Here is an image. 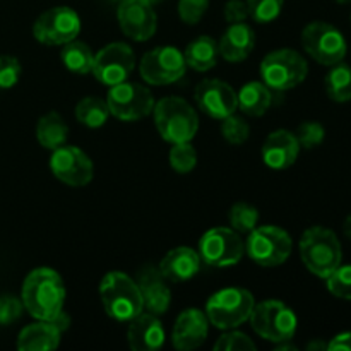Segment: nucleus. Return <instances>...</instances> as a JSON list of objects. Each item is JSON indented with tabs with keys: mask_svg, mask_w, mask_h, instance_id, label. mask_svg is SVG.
I'll return each instance as SVG.
<instances>
[{
	"mask_svg": "<svg viewBox=\"0 0 351 351\" xmlns=\"http://www.w3.org/2000/svg\"><path fill=\"white\" fill-rule=\"evenodd\" d=\"M65 285L60 274L51 267H36L24 280L21 288V300L27 314L36 321H51L64 311Z\"/></svg>",
	"mask_w": 351,
	"mask_h": 351,
	"instance_id": "obj_1",
	"label": "nucleus"
},
{
	"mask_svg": "<svg viewBox=\"0 0 351 351\" xmlns=\"http://www.w3.org/2000/svg\"><path fill=\"white\" fill-rule=\"evenodd\" d=\"M99 298L106 314L117 322H130L144 312L139 285L120 271L105 274L99 283Z\"/></svg>",
	"mask_w": 351,
	"mask_h": 351,
	"instance_id": "obj_2",
	"label": "nucleus"
},
{
	"mask_svg": "<svg viewBox=\"0 0 351 351\" xmlns=\"http://www.w3.org/2000/svg\"><path fill=\"white\" fill-rule=\"evenodd\" d=\"M154 125L167 143H191L199 130V117L194 106L184 98L167 96L154 103Z\"/></svg>",
	"mask_w": 351,
	"mask_h": 351,
	"instance_id": "obj_3",
	"label": "nucleus"
},
{
	"mask_svg": "<svg viewBox=\"0 0 351 351\" xmlns=\"http://www.w3.org/2000/svg\"><path fill=\"white\" fill-rule=\"evenodd\" d=\"M300 257L312 274L326 280L341 264V243L332 230L311 226L300 239Z\"/></svg>",
	"mask_w": 351,
	"mask_h": 351,
	"instance_id": "obj_4",
	"label": "nucleus"
},
{
	"mask_svg": "<svg viewBox=\"0 0 351 351\" xmlns=\"http://www.w3.org/2000/svg\"><path fill=\"white\" fill-rule=\"evenodd\" d=\"M254 305L256 298L245 288H223L209 297L206 304V317L216 329L230 331L249 321Z\"/></svg>",
	"mask_w": 351,
	"mask_h": 351,
	"instance_id": "obj_5",
	"label": "nucleus"
},
{
	"mask_svg": "<svg viewBox=\"0 0 351 351\" xmlns=\"http://www.w3.org/2000/svg\"><path fill=\"white\" fill-rule=\"evenodd\" d=\"M259 74L271 91H290L305 81L308 64L293 48H280L263 58Z\"/></svg>",
	"mask_w": 351,
	"mask_h": 351,
	"instance_id": "obj_6",
	"label": "nucleus"
},
{
	"mask_svg": "<svg viewBox=\"0 0 351 351\" xmlns=\"http://www.w3.org/2000/svg\"><path fill=\"white\" fill-rule=\"evenodd\" d=\"M249 321L257 336L278 345L293 339L298 328L295 312L280 300H264L256 304Z\"/></svg>",
	"mask_w": 351,
	"mask_h": 351,
	"instance_id": "obj_7",
	"label": "nucleus"
},
{
	"mask_svg": "<svg viewBox=\"0 0 351 351\" xmlns=\"http://www.w3.org/2000/svg\"><path fill=\"white\" fill-rule=\"evenodd\" d=\"M293 250V240L287 230L274 225L256 226L245 242V254L263 267H276L287 263Z\"/></svg>",
	"mask_w": 351,
	"mask_h": 351,
	"instance_id": "obj_8",
	"label": "nucleus"
},
{
	"mask_svg": "<svg viewBox=\"0 0 351 351\" xmlns=\"http://www.w3.org/2000/svg\"><path fill=\"white\" fill-rule=\"evenodd\" d=\"M302 47L321 65L343 62L346 57V40L341 31L324 21H314L302 31Z\"/></svg>",
	"mask_w": 351,
	"mask_h": 351,
	"instance_id": "obj_9",
	"label": "nucleus"
},
{
	"mask_svg": "<svg viewBox=\"0 0 351 351\" xmlns=\"http://www.w3.org/2000/svg\"><path fill=\"white\" fill-rule=\"evenodd\" d=\"M197 252L202 263L211 267L235 266L245 254V242L233 228L216 226L201 237Z\"/></svg>",
	"mask_w": 351,
	"mask_h": 351,
	"instance_id": "obj_10",
	"label": "nucleus"
},
{
	"mask_svg": "<svg viewBox=\"0 0 351 351\" xmlns=\"http://www.w3.org/2000/svg\"><path fill=\"white\" fill-rule=\"evenodd\" d=\"M154 96L146 86L123 81L112 86L106 98L110 115L122 122H136L146 119L154 108Z\"/></svg>",
	"mask_w": 351,
	"mask_h": 351,
	"instance_id": "obj_11",
	"label": "nucleus"
},
{
	"mask_svg": "<svg viewBox=\"0 0 351 351\" xmlns=\"http://www.w3.org/2000/svg\"><path fill=\"white\" fill-rule=\"evenodd\" d=\"M81 33V17L67 5L45 10L33 24V36L48 47H64Z\"/></svg>",
	"mask_w": 351,
	"mask_h": 351,
	"instance_id": "obj_12",
	"label": "nucleus"
},
{
	"mask_svg": "<svg viewBox=\"0 0 351 351\" xmlns=\"http://www.w3.org/2000/svg\"><path fill=\"white\" fill-rule=\"evenodd\" d=\"M187 71L185 57L175 47H158L147 51L139 65L141 77L153 86H168L180 81Z\"/></svg>",
	"mask_w": 351,
	"mask_h": 351,
	"instance_id": "obj_13",
	"label": "nucleus"
},
{
	"mask_svg": "<svg viewBox=\"0 0 351 351\" xmlns=\"http://www.w3.org/2000/svg\"><path fill=\"white\" fill-rule=\"evenodd\" d=\"M136 67V53L132 48L122 41H115L103 47L95 55L93 74L101 84L115 86L127 81Z\"/></svg>",
	"mask_w": 351,
	"mask_h": 351,
	"instance_id": "obj_14",
	"label": "nucleus"
},
{
	"mask_svg": "<svg viewBox=\"0 0 351 351\" xmlns=\"http://www.w3.org/2000/svg\"><path fill=\"white\" fill-rule=\"evenodd\" d=\"M50 170L69 187H84L95 177V165L75 146H60L51 151Z\"/></svg>",
	"mask_w": 351,
	"mask_h": 351,
	"instance_id": "obj_15",
	"label": "nucleus"
},
{
	"mask_svg": "<svg viewBox=\"0 0 351 351\" xmlns=\"http://www.w3.org/2000/svg\"><path fill=\"white\" fill-rule=\"evenodd\" d=\"M117 21L122 33L134 41H147L156 33V12L147 0H120Z\"/></svg>",
	"mask_w": 351,
	"mask_h": 351,
	"instance_id": "obj_16",
	"label": "nucleus"
},
{
	"mask_svg": "<svg viewBox=\"0 0 351 351\" xmlns=\"http://www.w3.org/2000/svg\"><path fill=\"white\" fill-rule=\"evenodd\" d=\"M194 98L202 113L215 120L226 119L239 110L235 89L219 79H204L199 82Z\"/></svg>",
	"mask_w": 351,
	"mask_h": 351,
	"instance_id": "obj_17",
	"label": "nucleus"
},
{
	"mask_svg": "<svg viewBox=\"0 0 351 351\" xmlns=\"http://www.w3.org/2000/svg\"><path fill=\"white\" fill-rule=\"evenodd\" d=\"M136 281L139 285L141 295H143L144 311L158 315V317L163 315L170 308L171 291L160 267L144 266L137 274Z\"/></svg>",
	"mask_w": 351,
	"mask_h": 351,
	"instance_id": "obj_18",
	"label": "nucleus"
},
{
	"mask_svg": "<svg viewBox=\"0 0 351 351\" xmlns=\"http://www.w3.org/2000/svg\"><path fill=\"white\" fill-rule=\"evenodd\" d=\"M209 321L206 312L199 308H187L182 312L175 322L171 332V343L180 351H192L202 345L208 339Z\"/></svg>",
	"mask_w": 351,
	"mask_h": 351,
	"instance_id": "obj_19",
	"label": "nucleus"
},
{
	"mask_svg": "<svg viewBox=\"0 0 351 351\" xmlns=\"http://www.w3.org/2000/svg\"><path fill=\"white\" fill-rule=\"evenodd\" d=\"M300 154L297 136L287 129H278L266 137L263 144V160L273 170H287Z\"/></svg>",
	"mask_w": 351,
	"mask_h": 351,
	"instance_id": "obj_20",
	"label": "nucleus"
},
{
	"mask_svg": "<svg viewBox=\"0 0 351 351\" xmlns=\"http://www.w3.org/2000/svg\"><path fill=\"white\" fill-rule=\"evenodd\" d=\"M165 328L158 315L141 312L129 322L127 341L134 351H156L165 345Z\"/></svg>",
	"mask_w": 351,
	"mask_h": 351,
	"instance_id": "obj_21",
	"label": "nucleus"
},
{
	"mask_svg": "<svg viewBox=\"0 0 351 351\" xmlns=\"http://www.w3.org/2000/svg\"><path fill=\"white\" fill-rule=\"evenodd\" d=\"M201 256L191 247H175L161 259L160 271L170 283H185L201 269Z\"/></svg>",
	"mask_w": 351,
	"mask_h": 351,
	"instance_id": "obj_22",
	"label": "nucleus"
},
{
	"mask_svg": "<svg viewBox=\"0 0 351 351\" xmlns=\"http://www.w3.org/2000/svg\"><path fill=\"white\" fill-rule=\"evenodd\" d=\"M254 47H256V33L247 23L230 24L218 43L219 55L232 64H239L249 58Z\"/></svg>",
	"mask_w": 351,
	"mask_h": 351,
	"instance_id": "obj_23",
	"label": "nucleus"
},
{
	"mask_svg": "<svg viewBox=\"0 0 351 351\" xmlns=\"http://www.w3.org/2000/svg\"><path fill=\"white\" fill-rule=\"evenodd\" d=\"M62 332L50 321H38L26 326L17 336V350L50 351L58 348Z\"/></svg>",
	"mask_w": 351,
	"mask_h": 351,
	"instance_id": "obj_24",
	"label": "nucleus"
},
{
	"mask_svg": "<svg viewBox=\"0 0 351 351\" xmlns=\"http://www.w3.org/2000/svg\"><path fill=\"white\" fill-rule=\"evenodd\" d=\"M185 64L187 67L194 69L197 72H208L216 67L219 57L218 43L208 34L195 38L194 41L187 45L184 51Z\"/></svg>",
	"mask_w": 351,
	"mask_h": 351,
	"instance_id": "obj_25",
	"label": "nucleus"
},
{
	"mask_svg": "<svg viewBox=\"0 0 351 351\" xmlns=\"http://www.w3.org/2000/svg\"><path fill=\"white\" fill-rule=\"evenodd\" d=\"M239 110L249 117H263L273 101V91L263 81H250L237 93Z\"/></svg>",
	"mask_w": 351,
	"mask_h": 351,
	"instance_id": "obj_26",
	"label": "nucleus"
},
{
	"mask_svg": "<svg viewBox=\"0 0 351 351\" xmlns=\"http://www.w3.org/2000/svg\"><path fill=\"white\" fill-rule=\"evenodd\" d=\"M69 127L60 113L48 112L38 120L36 123V139L45 149H57L67 143Z\"/></svg>",
	"mask_w": 351,
	"mask_h": 351,
	"instance_id": "obj_27",
	"label": "nucleus"
},
{
	"mask_svg": "<svg viewBox=\"0 0 351 351\" xmlns=\"http://www.w3.org/2000/svg\"><path fill=\"white\" fill-rule=\"evenodd\" d=\"M62 64L74 74H89L93 71V64H95V55H93L91 48L84 43V41L72 40L64 45L60 51Z\"/></svg>",
	"mask_w": 351,
	"mask_h": 351,
	"instance_id": "obj_28",
	"label": "nucleus"
},
{
	"mask_svg": "<svg viewBox=\"0 0 351 351\" xmlns=\"http://www.w3.org/2000/svg\"><path fill=\"white\" fill-rule=\"evenodd\" d=\"M74 115L82 125L89 127V129H98L106 123L110 110L105 99L98 98V96H86L75 105Z\"/></svg>",
	"mask_w": 351,
	"mask_h": 351,
	"instance_id": "obj_29",
	"label": "nucleus"
},
{
	"mask_svg": "<svg viewBox=\"0 0 351 351\" xmlns=\"http://www.w3.org/2000/svg\"><path fill=\"white\" fill-rule=\"evenodd\" d=\"M326 93L336 103H346L351 99V67L338 62L331 65V71L326 75Z\"/></svg>",
	"mask_w": 351,
	"mask_h": 351,
	"instance_id": "obj_30",
	"label": "nucleus"
},
{
	"mask_svg": "<svg viewBox=\"0 0 351 351\" xmlns=\"http://www.w3.org/2000/svg\"><path fill=\"white\" fill-rule=\"evenodd\" d=\"M228 219L235 232H239L240 235L242 233L243 235H249L256 228L257 223H259V211L252 204H249V202L240 201L230 208Z\"/></svg>",
	"mask_w": 351,
	"mask_h": 351,
	"instance_id": "obj_31",
	"label": "nucleus"
},
{
	"mask_svg": "<svg viewBox=\"0 0 351 351\" xmlns=\"http://www.w3.org/2000/svg\"><path fill=\"white\" fill-rule=\"evenodd\" d=\"M168 160H170V167L173 168L177 173L187 175L197 165V153H195L194 146L191 143H177L171 144L170 154H168Z\"/></svg>",
	"mask_w": 351,
	"mask_h": 351,
	"instance_id": "obj_32",
	"label": "nucleus"
},
{
	"mask_svg": "<svg viewBox=\"0 0 351 351\" xmlns=\"http://www.w3.org/2000/svg\"><path fill=\"white\" fill-rule=\"evenodd\" d=\"M245 3L249 16L257 24H269L280 17L285 0H245Z\"/></svg>",
	"mask_w": 351,
	"mask_h": 351,
	"instance_id": "obj_33",
	"label": "nucleus"
},
{
	"mask_svg": "<svg viewBox=\"0 0 351 351\" xmlns=\"http://www.w3.org/2000/svg\"><path fill=\"white\" fill-rule=\"evenodd\" d=\"M221 136L225 137V141L232 146H242L243 143H247L250 136V127L247 123V120H243L242 117L228 115L226 119L221 120Z\"/></svg>",
	"mask_w": 351,
	"mask_h": 351,
	"instance_id": "obj_34",
	"label": "nucleus"
},
{
	"mask_svg": "<svg viewBox=\"0 0 351 351\" xmlns=\"http://www.w3.org/2000/svg\"><path fill=\"white\" fill-rule=\"evenodd\" d=\"M326 285L332 297L341 298V300H351V264H339L328 278Z\"/></svg>",
	"mask_w": 351,
	"mask_h": 351,
	"instance_id": "obj_35",
	"label": "nucleus"
},
{
	"mask_svg": "<svg viewBox=\"0 0 351 351\" xmlns=\"http://www.w3.org/2000/svg\"><path fill=\"white\" fill-rule=\"evenodd\" d=\"M297 139L300 147H305V149H314V147L321 146L322 141L326 137V130L321 123L317 122H304L297 129Z\"/></svg>",
	"mask_w": 351,
	"mask_h": 351,
	"instance_id": "obj_36",
	"label": "nucleus"
},
{
	"mask_svg": "<svg viewBox=\"0 0 351 351\" xmlns=\"http://www.w3.org/2000/svg\"><path fill=\"white\" fill-rule=\"evenodd\" d=\"M256 348V343L249 336L239 331H232V329L228 332H225L223 336H219L218 341L215 343L216 351H245Z\"/></svg>",
	"mask_w": 351,
	"mask_h": 351,
	"instance_id": "obj_37",
	"label": "nucleus"
},
{
	"mask_svg": "<svg viewBox=\"0 0 351 351\" xmlns=\"http://www.w3.org/2000/svg\"><path fill=\"white\" fill-rule=\"evenodd\" d=\"M21 67L19 60L12 55H0V89H9L17 84L21 77Z\"/></svg>",
	"mask_w": 351,
	"mask_h": 351,
	"instance_id": "obj_38",
	"label": "nucleus"
},
{
	"mask_svg": "<svg viewBox=\"0 0 351 351\" xmlns=\"http://www.w3.org/2000/svg\"><path fill=\"white\" fill-rule=\"evenodd\" d=\"M209 0H178V16L185 24H197L208 12Z\"/></svg>",
	"mask_w": 351,
	"mask_h": 351,
	"instance_id": "obj_39",
	"label": "nucleus"
},
{
	"mask_svg": "<svg viewBox=\"0 0 351 351\" xmlns=\"http://www.w3.org/2000/svg\"><path fill=\"white\" fill-rule=\"evenodd\" d=\"M24 311L23 300L12 297V295H3L0 297V326H9L21 317Z\"/></svg>",
	"mask_w": 351,
	"mask_h": 351,
	"instance_id": "obj_40",
	"label": "nucleus"
},
{
	"mask_svg": "<svg viewBox=\"0 0 351 351\" xmlns=\"http://www.w3.org/2000/svg\"><path fill=\"white\" fill-rule=\"evenodd\" d=\"M223 12H225V19L228 24L245 23L247 17H250L247 3L243 0H228Z\"/></svg>",
	"mask_w": 351,
	"mask_h": 351,
	"instance_id": "obj_41",
	"label": "nucleus"
},
{
	"mask_svg": "<svg viewBox=\"0 0 351 351\" xmlns=\"http://www.w3.org/2000/svg\"><path fill=\"white\" fill-rule=\"evenodd\" d=\"M328 350L331 351H351V331L336 335L331 341L328 343Z\"/></svg>",
	"mask_w": 351,
	"mask_h": 351,
	"instance_id": "obj_42",
	"label": "nucleus"
},
{
	"mask_svg": "<svg viewBox=\"0 0 351 351\" xmlns=\"http://www.w3.org/2000/svg\"><path fill=\"white\" fill-rule=\"evenodd\" d=\"M50 322L58 329V331L64 332V331H67L69 326H71V315H69L65 311H60L53 319H51Z\"/></svg>",
	"mask_w": 351,
	"mask_h": 351,
	"instance_id": "obj_43",
	"label": "nucleus"
},
{
	"mask_svg": "<svg viewBox=\"0 0 351 351\" xmlns=\"http://www.w3.org/2000/svg\"><path fill=\"white\" fill-rule=\"evenodd\" d=\"M307 350H328V345L322 341H314L307 346Z\"/></svg>",
	"mask_w": 351,
	"mask_h": 351,
	"instance_id": "obj_44",
	"label": "nucleus"
},
{
	"mask_svg": "<svg viewBox=\"0 0 351 351\" xmlns=\"http://www.w3.org/2000/svg\"><path fill=\"white\" fill-rule=\"evenodd\" d=\"M343 230H345V235L351 240V215L345 219V226H343Z\"/></svg>",
	"mask_w": 351,
	"mask_h": 351,
	"instance_id": "obj_45",
	"label": "nucleus"
},
{
	"mask_svg": "<svg viewBox=\"0 0 351 351\" xmlns=\"http://www.w3.org/2000/svg\"><path fill=\"white\" fill-rule=\"evenodd\" d=\"M338 3H351V0H336Z\"/></svg>",
	"mask_w": 351,
	"mask_h": 351,
	"instance_id": "obj_46",
	"label": "nucleus"
},
{
	"mask_svg": "<svg viewBox=\"0 0 351 351\" xmlns=\"http://www.w3.org/2000/svg\"><path fill=\"white\" fill-rule=\"evenodd\" d=\"M147 2H149V3H158V2H161V0H147Z\"/></svg>",
	"mask_w": 351,
	"mask_h": 351,
	"instance_id": "obj_47",
	"label": "nucleus"
},
{
	"mask_svg": "<svg viewBox=\"0 0 351 351\" xmlns=\"http://www.w3.org/2000/svg\"><path fill=\"white\" fill-rule=\"evenodd\" d=\"M119 2H120V0H119Z\"/></svg>",
	"mask_w": 351,
	"mask_h": 351,
	"instance_id": "obj_48",
	"label": "nucleus"
}]
</instances>
